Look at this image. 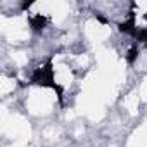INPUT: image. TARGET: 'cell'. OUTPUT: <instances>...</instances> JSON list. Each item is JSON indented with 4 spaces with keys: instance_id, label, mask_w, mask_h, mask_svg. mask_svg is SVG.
<instances>
[{
    "instance_id": "3957f363",
    "label": "cell",
    "mask_w": 147,
    "mask_h": 147,
    "mask_svg": "<svg viewBox=\"0 0 147 147\" xmlns=\"http://www.w3.org/2000/svg\"><path fill=\"white\" fill-rule=\"evenodd\" d=\"M30 24H31V28L35 31H42L45 28V24H47V19L42 14H36V16H31L30 18Z\"/></svg>"
},
{
    "instance_id": "277c9868",
    "label": "cell",
    "mask_w": 147,
    "mask_h": 147,
    "mask_svg": "<svg viewBox=\"0 0 147 147\" xmlns=\"http://www.w3.org/2000/svg\"><path fill=\"white\" fill-rule=\"evenodd\" d=\"M137 55H138V47L133 45V47H130V50H128V54H126V61L131 64V62H135Z\"/></svg>"
},
{
    "instance_id": "7a4b0ae2",
    "label": "cell",
    "mask_w": 147,
    "mask_h": 147,
    "mask_svg": "<svg viewBox=\"0 0 147 147\" xmlns=\"http://www.w3.org/2000/svg\"><path fill=\"white\" fill-rule=\"evenodd\" d=\"M119 31H123V33H128V35H133V36H137L138 30H137V24H135V18H133V16H130L126 21L119 23Z\"/></svg>"
},
{
    "instance_id": "6da1fadb",
    "label": "cell",
    "mask_w": 147,
    "mask_h": 147,
    "mask_svg": "<svg viewBox=\"0 0 147 147\" xmlns=\"http://www.w3.org/2000/svg\"><path fill=\"white\" fill-rule=\"evenodd\" d=\"M30 83L31 85H38V87H47L52 90H57L59 99L62 100V88L55 83V75H54V64H52V57H49L43 64H40L30 76Z\"/></svg>"
},
{
    "instance_id": "5b68a950",
    "label": "cell",
    "mask_w": 147,
    "mask_h": 147,
    "mask_svg": "<svg viewBox=\"0 0 147 147\" xmlns=\"http://www.w3.org/2000/svg\"><path fill=\"white\" fill-rule=\"evenodd\" d=\"M137 38H138V42H144V43L147 45V28H142V30H138V33H137Z\"/></svg>"
}]
</instances>
